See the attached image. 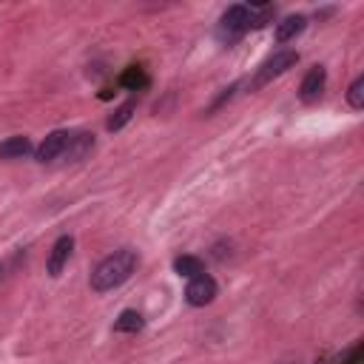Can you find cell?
Returning a JSON list of instances; mask_svg holds the SVG:
<instances>
[{"mask_svg": "<svg viewBox=\"0 0 364 364\" xmlns=\"http://www.w3.org/2000/svg\"><path fill=\"white\" fill-rule=\"evenodd\" d=\"M216 293H219L216 282H213L208 273H199V276H193V279L188 282V287H185V301H188L191 307H205V304H210V301L216 299Z\"/></svg>", "mask_w": 364, "mask_h": 364, "instance_id": "4", "label": "cell"}, {"mask_svg": "<svg viewBox=\"0 0 364 364\" xmlns=\"http://www.w3.org/2000/svg\"><path fill=\"white\" fill-rule=\"evenodd\" d=\"M119 85H122V88H128V91H136V88L148 85V77H145V71H142L139 65H131V68H125V71H122Z\"/></svg>", "mask_w": 364, "mask_h": 364, "instance_id": "14", "label": "cell"}, {"mask_svg": "<svg viewBox=\"0 0 364 364\" xmlns=\"http://www.w3.org/2000/svg\"><path fill=\"white\" fill-rule=\"evenodd\" d=\"M270 11H273V9H262V11H259V9L247 6V3L228 6V9L222 11L219 23H216V37H219V43L230 46V43H236L247 28L264 26V17H267Z\"/></svg>", "mask_w": 364, "mask_h": 364, "instance_id": "2", "label": "cell"}, {"mask_svg": "<svg viewBox=\"0 0 364 364\" xmlns=\"http://www.w3.org/2000/svg\"><path fill=\"white\" fill-rule=\"evenodd\" d=\"M324 82H327L324 65H313V68L304 74L301 85H299V100H301V102H316V100L321 97V91H324Z\"/></svg>", "mask_w": 364, "mask_h": 364, "instance_id": "6", "label": "cell"}, {"mask_svg": "<svg viewBox=\"0 0 364 364\" xmlns=\"http://www.w3.org/2000/svg\"><path fill=\"white\" fill-rule=\"evenodd\" d=\"M173 270H176L179 276H185V279H193V276L205 273V264H202V259H196V256H179V259H173Z\"/></svg>", "mask_w": 364, "mask_h": 364, "instance_id": "12", "label": "cell"}, {"mask_svg": "<svg viewBox=\"0 0 364 364\" xmlns=\"http://www.w3.org/2000/svg\"><path fill=\"white\" fill-rule=\"evenodd\" d=\"M347 102H350V108H364V77H355L353 80V85H350V91H347Z\"/></svg>", "mask_w": 364, "mask_h": 364, "instance_id": "15", "label": "cell"}, {"mask_svg": "<svg viewBox=\"0 0 364 364\" xmlns=\"http://www.w3.org/2000/svg\"><path fill=\"white\" fill-rule=\"evenodd\" d=\"M142 327H145V318L136 310H122L119 318L114 321V330L117 333H139Z\"/></svg>", "mask_w": 364, "mask_h": 364, "instance_id": "11", "label": "cell"}, {"mask_svg": "<svg viewBox=\"0 0 364 364\" xmlns=\"http://www.w3.org/2000/svg\"><path fill=\"white\" fill-rule=\"evenodd\" d=\"M299 63V51H293V48H284V51H276L270 60H264L262 65H259V71H256V77L250 80V91H259V88H264L267 82H273L276 77H282L284 71H290L293 65Z\"/></svg>", "mask_w": 364, "mask_h": 364, "instance_id": "3", "label": "cell"}, {"mask_svg": "<svg viewBox=\"0 0 364 364\" xmlns=\"http://www.w3.org/2000/svg\"><path fill=\"white\" fill-rule=\"evenodd\" d=\"M134 108H136V102H134V100H128V102H122L119 108H114V114L108 117L105 128H108V131H119V128L134 117Z\"/></svg>", "mask_w": 364, "mask_h": 364, "instance_id": "13", "label": "cell"}, {"mask_svg": "<svg viewBox=\"0 0 364 364\" xmlns=\"http://www.w3.org/2000/svg\"><path fill=\"white\" fill-rule=\"evenodd\" d=\"M26 154H31L28 136H9L6 142H0V159H20Z\"/></svg>", "mask_w": 364, "mask_h": 364, "instance_id": "10", "label": "cell"}, {"mask_svg": "<svg viewBox=\"0 0 364 364\" xmlns=\"http://www.w3.org/2000/svg\"><path fill=\"white\" fill-rule=\"evenodd\" d=\"M91 148H94V134H88V131H71L68 145H65V151H63L60 159H65V162H80V159H85V156L91 154Z\"/></svg>", "mask_w": 364, "mask_h": 364, "instance_id": "7", "label": "cell"}, {"mask_svg": "<svg viewBox=\"0 0 364 364\" xmlns=\"http://www.w3.org/2000/svg\"><path fill=\"white\" fill-rule=\"evenodd\" d=\"M71 250H74V236H60V239L54 242V247H51V253H48V264H46L48 276L57 279V276L63 273V267L68 264Z\"/></svg>", "mask_w": 364, "mask_h": 364, "instance_id": "8", "label": "cell"}, {"mask_svg": "<svg viewBox=\"0 0 364 364\" xmlns=\"http://www.w3.org/2000/svg\"><path fill=\"white\" fill-rule=\"evenodd\" d=\"M307 26V17L304 14H290L284 17L279 26H276V43H290L296 34H301Z\"/></svg>", "mask_w": 364, "mask_h": 364, "instance_id": "9", "label": "cell"}, {"mask_svg": "<svg viewBox=\"0 0 364 364\" xmlns=\"http://www.w3.org/2000/svg\"><path fill=\"white\" fill-rule=\"evenodd\" d=\"M136 262H139L136 250H131V247L114 250L111 256H105V259L94 267V273H91V290H94V293H108V290L119 287L122 282L131 279V273L136 270Z\"/></svg>", "mask_w": 364, "mask_h": 364, "instance_id": "1", "label": "cell"}, {"mask_svg": "<svg viewBox=\"0 0 364 364\" xmlns=\"http://www.w3.org/2000/svg\"><path fill=\"white\" fill-rule=\"evenodd\" d=\"M68 136H71V131H51V134L37 145V151H34L37 162H54V159H60L63 151H65V145H68Z\"/></svg>", "mask_w": 364, "mask_h": 364, "instance_id": "5", "label": "cell"}]
</instances>
